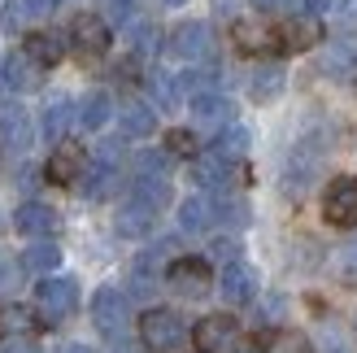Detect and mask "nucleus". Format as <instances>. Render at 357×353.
<instances>
[{
	"instance_id": "1",
	"label": "nucleus",
	"mask_w": 357,
	"mask_h": 353,
	"mask_svg": "<svg viewBox=\"0 0 357 353\" xmlns=\"http://www.w3.org/2000/svg\"><path fill=\"white\" fill-rule=\"evenodd\" d=\"M323 162H327V144L318 135H305L301 144L292 149L288 166H283V188H288V197H301V192H310L314 179L323 174Z\"/></svg>"
},
{
	"instance_id": "2",
	"label": "nucleus",
	"mask_w": 357,
	"mask_h": 353,
	"mask_svg": "<svg viewBox=\"0 0 357 353\" xmlns=\"http://www.w3.org/2000/svg\"><path fill=\"white\" fill-rule=\"evenodd\" d=\"M139 340H144L149 353H174L188 340V323L178 319L174 310H149L139 319Z\"/></svg>"
},
{
	"instance_id": "3",
	"label": "nucleus",
	"mask_w": 357,
	"mask_h": 353,
	"mask_svg": "<svg viewBox=\"0 0 357 353\" xmlns=\"http://www.w3.org/2000/svg\"><path fill=\"white\" fill-rule=\"evenodd\" d=\"M75 306H79L75 279H44V284L35 288V314H40V323H48V327L66 323L70 314H75Z\"/></svg>"
},
{
	"instance_id": "4",
	"label": "nucleus",
	"mask_w": 357,
	"mask_h": 353,
	"mask_svg": "<svg viewBox=\"0 0 357 353\" xmlns=\"http://www.w3.org/2000/svg\"><path fill=\"white\" fill-rule=\"evenodd\" d=\"M127 319H131V306H127V296H122L118 288H100V292L92 296V323L100 327V336L122 340Z\"/></svg>"
},
{
	"instance_id": "5",
	"label": "nucleus",
	"mask_w": 357,
	"mask_h": 353,
	"mask_svg": "<svg viewBox=\"0 0 357 353\" xmlns=\"http://www.w3.org/2000/svg\"><path fill=\"white\" fill-rule=\"evenodd\" d=\"M323 218L331 227H353L357 223V179L353 174H340L331 179L323 192Z\"/></svg>"
},
{
	"instance_id": "6",
	"label": "nucleus",
	"mask_w": 357,
	"mask_h": 353,
	"mask_svg": "<svg viewBox=\"0 0 357 353\" xmlns=\"http://www.w3.org/2000/svg\"><path fill=\"white\" fill-rule=\"evenodd\" d=\"M166 284H170V292H178V296L201 301V296H209V288H213V275H209V266H205L201 257H178L174 266L166 271Z\"/></svg>"
},
{
	"instance_id": "7",
	"label": "nucleus",
	"mask_w": 357,
	"mask_h": 353,
	"mask_svg": "<svg viewBox=\"0 0 357 353\" xmlns=\"http://www.w3.org/2000/svg\"><path fill=\"white\" fill-rule=\"evenodd\" d=\"M192 340L201 353H231L240 340V327H236L231 314H209V319H201L192 327Z\"/></svg>"
},
{
	"instance_id": "8",
	"label": "nucleus",
	"mask_w": 357,
	"mask_h": 353,
	"mask_svg": "<svg viewBox=\"0 0 357 353\" xmlns=\"http://www.w3.org/2000/svg\"><path fill=\"white\" fill-rule=\"evenodd\" d=\"M170 52L178 61H209L213 57V31L209 22H183L170 31Z\"/></svg>"
},
{
	"instance_id": "9",
	"label": "nucleus",
	"mask_w": 357,
	"mask_h": 353,
	"mask_svg": "<svg viewBox=\"0 0 357 353\" xmlns=\"http://www.w3.org/2000/svg\"><path fill=\"white\" fill-rule=\"evenodd\" d=\"M87 174V153L79 144H57L48 157V179L57 183V188H70V183H79Z\"/></svg>"
},
{
	"instance_id": "10",
	"label": "nucleus",
	"mask_w": 357,
	"mask_h": 353,
	"mask_svg": "<svg viewBox=\"0 0 357 353\" xmlns=\"http://www.w3.org/2000/svg\"><path fill=\"white\" fill-rule=\"evenodd\" d=\"M13 227L22 236H35V240H48L52 232L61 227L57 218V209H48L44 201H26V205H17V214H13Z\"/></svg>"
},
{
	"instance_id": "11",
	"label": "nucleus",
	"mask_w": 357,
	"mask_h": 353,
	"mask_svg": "<svg viewBox=\"0 0 357 353\" xmlns=\"http://www.w3.org/2000/svg\"><path fill=\"white\" fill-rule=\"evenodd\" d=\"M70 40H75V48L87 52V57H100V52L109 48V27H105V17H96V13H79L75 27H70Z\"/></svg>"
},
{
	"instance_id": "12",
	"label": "nucleus",
	"mask_w": 357,
	"mask_h": 353,
	"mask_svg": "<svg viewBox=\"0 0 357 353\" xmlns=\"http://www.w3.org/2000/svg\"><path fill=\"white\" fill-rule=\"evenodd\" d=\"M222 296L231 306H248L257 296V275L248 262H227L222 266Z\"/></svg>"
},
{
	"instance_id": "13",
	"label": "nucleus",
	"mask_w": 357,
	"mask_h": 353,
	"mask_svg": "<svg viewBox=\"0 0 357 353\" xmlns=\"http://www.w3.org/2000/svg\"><path fill=\"white\" fill-rule=\"evenodd\" d=\"M157 214H162V209H153L149 201L127 197V201H122V209H118V236H131V240L149 236L153 223H157Z\"/></svg>"
},
{
	"instance_id": "14",
	"label": "nucleus",
	"mask_w": 357,
	"mask_h": 353,
	"mask_svg": "<svg viewBox=\"0 0 357 353\" xmlns=\"http://www.w3.org/2000/svg\"><path fill=\"white\" fill-rule=\"evenodd\" d=\"M52 13V0H5V9H0V27L5 31H26L35 22H44Z\"/></svg>"
},
{
	"instance_id": "15",
	"label": "nucleus",
	"mask_w": 357,
	"mask_h": 353,
	"mask_svg": "<svg viewBox=\"0 0 357 353\" xmlns=\"http://www.w3.org/2000/svg\"><path fill=\"white\" fill-rule=\"evenodd\" d=\"M318 40H323V22H318V13L288 17V22H283V31H279V44L292 48V52H301V48H318Z\"/></svg>"
},
{
	"instance_id": "16",
	"label": "nucleus",
	"mask_w": 357,
	"mask_h": 353,
	"mask_svg": "<svg viewBox=\"0 0 357 353\" xmlns=\"http://www.w3.org/2000/svg\"><path fill=\"white\" fill-rule=\"evenodd\" d=\"M5 83H9V92H35L44 83V66L26 57V52H13L5 61Z\"/></svg>"
},
{
	"instance_id": "17",
	"label": "nucleus",
	"mask_w": 357,
	"mask_h": 353,
	"mask_svg": "<svg viewBox=\"0 0 357 353\" xmlns=\"http://www.w3.org/2000/svg\"><path fill=\"white\" fill-rule=\"evenodd\" d=\"M192 118L201 127H231L236 110H231V100L222 92H201V96H192Z\"/></svg>"
},
{
	"instance_id": "18",
	"label": "nucleus",
	"mask_w": 357,
	"mask_h": 353,
	"mask_svg": "<svg viewBox=\"0 0 357 353\" xmlns=\"http://www.w3.org/2000/svg\"><path fill=\"white\" fill-rule=\"evenodd\" d=\"M213 223H218V201H209V197H188L183 205H178V227H183L188 236L209 232Z\"/></svg>"
},
{
	"instance_id": "19",
	"label": "nucleus",
	"mask_w": 357,
	"mask_h": 353,
	"mask_svg": "<svg viewBox=\"0 0 357 353\" xmlns=\"http://www.w3.org/2000/svg\"><path fill=\"white\" fill-rule=\"evenodd\" d=\"M118 183V162H105V157H96V162H87V174H83V197L87 201H105Z\"/></svg>"
},
{
	"instance_id": "20",
	"label": "nucleus",
	"mask_w": 357,
	"mask_h": 353,
	"mask_svg": "<svg viewBox=\"0 0 357 353\" xmlns=\"http://www.w3.org/2000/svg\"><path fill=\"white\" fill-rule=\"evenodd\" d=\"M31 118L22 110H5L0 114V144H5L9 153H26L31 149Z\"/></svg>"
},
{
	"instance_id": "21",
	"label": "nucleus",
	"mask_w": 357,
	"mask_h": 353,
	"mask_svg": "<svg viewBox=\"0 0 357 353\" xmlns=\"http://www.w3.org/2000/svg\"><path fill=\"white\" fill-rule=\"evenodd\" d=\"M170 249V244H162V249H149V253H139L135 257V266H131V292L135 296H149L157 288V266H162V253Z\"/></svg>"
},
{
	"instance_id": "22",
	"label": "nucleus",
	"mask_w": 357,
	"mask_h": 353,
	"mask_svg": "<svg viewBox=\"0 0 357 353\" xmlns=\"http://www.w3.org/2000/svg\"><path fill=\"white\" fill-rule=\"evenodd\" d=\"M236 44L244 48V52H271L275 44H279V35L271 31V27H261V22H236Z\"/></svg>"
},
{
	"instance_id": "23",
	"label": "nucleus",
	"mask_w": 357,
	"mask_h": 353,
	"mask_svg": "<svg viewBox=\"0 0 357 353\" xmlns=\"http://www.w3.org/2000/svg\"><path fill=\"white\" fill-rule=\"evenodd\" d=\"M153 127H157L153 105H144V100H127V110H122V135L144 140V135H153Z\"/></svg>"
},
{
	"instance_id": "24",
	"label": "nucleus",
	"mask_w": 357,
	"mask_h": 353,
	"mask_svg": "<svg viewBox=\"0 0 357 353\" xmlns=\"http://www.w3.org/2000/svg\"><path fill=\"white\" fill-rule=\"evenodd\" d=\"M192 174H196V183H201V188H227L231 183V162H222V157L209 149L201 162L192 166Z\"/></svg>"
},
{
	"instance_id": "25",
	"label": "nucleus",
	"mask_w": 357,
	"mask_h": 353,
	"mask_svg": "<svg viewBox=\"0 0 357 353\" xmlns=\"http://www.w3.org/2000/svg\"><path fill=\"white\" fill-rule=\"evenodd\" d=\"M22 266H26V271L48 275V271H57V266H61V249H57L52 240H35L31 249L22 253Z\"/></svg>"
},
{
	"instance_id": "26",
	"label": "nucleus",
	"mask_w": 357,
	"mask_h": 353,
	"mask_svg": "<svg viewBox=\"0 0 357 353\" xmlns=\"http://www.w3.org/2000/svg\"><path fill=\"white\" fill-rule=\"evenodd\" d=\"M70 118H75V105H70L66 96L48 100V105H44V140H61L66 127H70Z\"/></svg>"
},
{
	"instance_id": "27",
	"label": "nucleus",
	"mask_w": 357,
	"mask_h": 353,
	"mask_svg": "<svg viewBox=\"0 0 357 353\" xmlns=\"http://www.w3.org/2000/svg\"><path fill=\"white\" fill-rule=\"evenodd\" d=\"M213 153H218L222 162H240V157L248 153V131L240 127V122L222 127V135H218V144H213Z\"/></svg>"
},
{
	"instance_id": "28",
	"label": "nucleus",
	"mask_w": 357,
	"mask_h": 353,
	"mask_svg": "<svg viewBox=\"0 0 357 353\" xmlns=\"http://www.w3.org/2000/svg\"><path fill=\"white\" fill-rule=\"evenodd\" d=\"M22 52L35 57L40 66H57L61 61V40H57V35H31V40L22 44Z\"/></svg>"
},
{
	"instance_id": "29",
	"label": "nucleus",
	"mask_w": 357,
	"mask_h": 353,
	"mask_svg": "<svg viewBox=\"0 0 357 353\" xmlns=\"http://www.w3.org/2000/svg\"><path fill=\"white\" fill-rule=\"evenodd\" d=\"M170 170V153L166 149H149L135 157V179H166Z\"/></svg>"
},
{
	"instance_id": "30",
	"label": "nucleus",
	"mask_w": 357,
	"mask_h": 353,
	"mask_svg": "<svg viewBox=\"0 0 357 353\" xmlns=\"http://www.w3.org/2000/svg\"><path fill=\"white\" fill-rule=\"evenodd\" d=\"M279 92H283V70L279 66H261L253 75V100L266 105V100H275Z\"/></svg>"
},
{
	"instance_id": "31",
	"label": "nucleus",
	"mask_w": 357,
	"mask_h": 353,
	"mask_svg": "<svg viewBox=\"0 0 357 353\" xmlns=\"http://www.w3.org/2000/svg\"><path fill=\"white\" fill-rule=\"evenodd\" d=\"M79 122H83L87 131H100L105 122H109V96H105V92H92V96L83 100V110H79Z\"/></svg>"
},
{
	"instance_id": "32",
	"label": "nucleus",
	"mask_w": 357,
	"mask_h": 353,
	"mask_svg": "<svg viewBox=\"0 0 357 353\" xmlns=\"http://www.w3.org/2000/svg\"><path fill=\"white\" fill-rule=\"evenodd\" d=\"M266 353H310V340L301 336V331L279 327V331H271V340H266Z\"/></svg>"
},
{
	"instance_id": "33",
	"label": "nucleus",
	"mask_w": 357,
	"mask_h": 353,
	"mask_svg": "<svg viewBox=\"0 0 357 353\" xmlns=\"http://www.w3.org/2000/svg\"><path fill=\"white\" fill-rule=\"evenodd\" d=\"M131 197L149 201L153 209H162V205L170 201V183H166V179H135V192H131Z\"/></svg>"
},
{
	"instance_id": "34",
	"label": "nucleus",
	"mask_w": 357,
	"mask_h": 353,
	"mask_svg": "<svg viewBox=\"0 0 357 353\" xmlns=\"http://www.w3.org/2000/svg\"><path fill=\"white\" fill-rule=\"evenodd\" d=\"M166 153H170V157H196L192 131H170V135H166Z\"/></svg>"
},
{
	"instance_id": "35",
	"label": "nucleus",
	"mask_w": 357,
	"mask_h": 353,
	"mask_svg": "<svg viewBox=\"0 0 357 353\" xmlns=\"http://www.w3.org/2000/svg\"><path fill=\"white\" fill-rule=\"evenodd\" d=\"M153 87H157V100H162L166 110H170V105H178V96H183V92H178V79H170V75H157Z\"/></svg>"
},
{
	"instance_id": "36",
	"label": "nucleus",
	"mask_w": 357,
	"mask_h": 353,
	"mask_svg": "<svg viewBox=\"0 0 357 353\" xmlns=\"http://www.w3.org/2000/svg\"><path fill=\"white\" fill-rule=\"evenodd\" d=\"M318 340H323V353H353V345H349V336H344L340 327H323V336H318Z\"/></svg>"
},
{
	"instance_id": "37",
	"label": "nucleus",
	"mask_w": 357,
	"mask_h": 353,
	"mask_svg": "<svg viewBox=\"0 0 357 353\" xmlns=\"http://www.w3.org/2000/svg\"><path fill=\"white\" fill-rule=\"evenodd\" d=\"M335 31H344V35L357 31V0H340V9H335Z\"/></svg>"
},
{
	"instance_id": "38",
	"label": "nucleus",
	"mask_w": 357,
	"mask_h": 353,
	"mask_svg": "<svg viewBox=\"0 0 357 353\" xmlns=\"http://www.w3.org/2000/svg\"><path fill=\"white\" fill-rule=\"evenodd\" d=\"M157 44H162V31L157 27H135V48L139 52H153Z\"/></svg>"
},
{
	"instance_id": "39",
	"label": "nucleus",
	"mask_w": 357,
	"mask_h": 353,
	"mask_svg": "<svg viewBox=\"0 0 357 353\" xmlns=\"http://www.w3.org/2000/svg\"><path fill=\"white\" fill-rule=\"evenodd\" d=\"M0 353H40V345L31 336H5L0 340Z\"/></svg>"
},
{
	"instance_id": "40",
	"label": "nucleus",
	"mask_w": 357,
	"mask_h": 353,
	"mask_svg": "<svg viewBox=\"0 0 357 353\" xmlns=\"http://www.w3.org/2000/svg\"><path fill=\"white\" fill-rule=\"evenodd\" d=\"M349 66H353V52H349V48H340V52H327V57H323V70H335V75H344Z\"/></svg>"
},
{
	"instance_id": "41",
	"label": "nucleus",
	"mask_w": 357,
	"mask_h": 353,
	"mask_svg": "<svg viewBox=\"0 0 357 353\" xmlns=\"http://www.w3.org/2000/svg\"><path fill=\"white\" fill-rule=\"evenodd\" d=\"M17 279H22V271H17L13 262H0V292H13Z\"/></svg>"
},
{
	"instance_id": "42",
	"label": "nucleus",
	"mask_w": 357,
	"mask_h": 353,
	"mask_svg": "<svg viewBox=\"0 0 357 353\" xmlns=\"http://www.w3.org/2000/svg\"><path fill=\"white\" fill-rule=\"evenodd\" d=\"M5 327L13 331V336H22V327H26V314H22V310H5Z\"/></svg>"
},
{
	"instance_id": "43",
	"label": "nucleus",
	"mask_w": 357,
	"mask_h": 353,
	"mask_svg": "<svg viewBox=\"0 0 357 353\" xmlns=\"http://www.w3.org/2000/svg\"><path fill=\"white\" fill-rule=\"evenodd\" d=\"M340 262H344V271H349V275H357V240H349V244H344Z\"/></svg>"
},
{
	"instance_id": "44",
	"label": "nucleus",
	"mask_w": 357,
	"mask_h": 353,
	"mask_svg": "<svg viewBox=\"0 0 357 353\" xmlns=\"http://www.w3.org/2000/svg\"><path fill=\"white\" fill-rule=\"evenodd\" d=\"M305 5H310V13H331L335 0H305Z\"/></svg>"
},
{
	"instance_id": "45",
	"label": "nucleus",
	"mask_w": 357,
	"mask_h": 353,
	"mask_svg": "<svg viewBox=\"0 0 357 353\" xmlns=\"http://www.w3.org/2000/svg\"><path fill=\"white\" fill-rule=\"evenodd\" d=\"M253 5H257L261 13H275V9H283V5H288V0H253Z\"/></svg>"
},
{
	"instance_id": "46",
	"label": "nucleus",
	"mask_w": 357,
	"mask_h": 353,
	"mask_svg": "<svg viewBox=\"0 0 357 353\" xmlns=\"http://www.w3.org/2000/svg\"><path fill=\"white\" fill-rule=\"evenodd\" d=\"M114 353H139L135 345H127V340H114Z\"/></svg>"
},
{
	"instance_id": "47",
	"label": "nucleus",
	"mask_w": 357,
	"mask_h": 353,
	"mask_svg": "<svg viewBox=\"0 0 357 353\" xmlns=\"http://www.w3.org/2000/svg\"><path fill=\"white\" fill-rule=\"evenodd\" d=\"M61 353H92V349H87V345H66Z\"/></svg>"
},
{
	"instance_id": "48",
	"label": "nucleus",
	"mask_w": 357,
	"mask_h": 353,
	"mask_svg": "<svg viewBox=\"0 0 357 353\" xmlns=\"http://www.w3.org/2000/svg\"><path fill=\"white\" fill-rule=\"evenodd\" d=\"M114 5H122V9H127V5H131V0H114Z\"/></svg>"
},
{
	"instance_id": "49",
	"label": "nucleus",
	"mask_w": 357,
	"mask_h": 353,
	"mask_svg": "<svg viewBox=\"0 0 357 353\" xmlns=\"http://www.w3.org/2000/svg\"><path fill=\"white\" fill-rule=\"evenodd\" d=\"M166 5H183V0H166Z\"/></svg>"
}]
</instances>
